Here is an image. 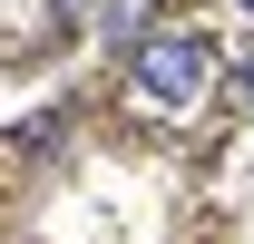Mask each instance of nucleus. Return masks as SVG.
Returning <instances> with one entry per match:
<instances>
[{
	"label": "nucleus",
	"mask_w": 254,
	"mask_h": 244,
	"mask_svg": "<svg viewBox=\"0 0 254 244\" xmlns=\"http://www.w3.org/2000/svg\"><path fill=\"white\" fill-rule=\"evenodd\" d=\"M205 78H215V49H205L195 30H157L147 49H137V88L157 98L166 118H186L195 98H205Z\"/></svg>",
	"instance_id": "1"
},
{
	"label": "nucleus",
	"mask_w": 254,
	"mask_h": 244,
	"mask_svg": "<svg viewBox=\"0 0 254 244\" xmlns=\"http://www.w3.org/2000/svg\"><path fill=\"white\" fill-rule=\"evenodd\" d=\"M245 98H254V59H245Z\"/></svg>",
	"instance_id": "2"
},
{
	"label": "nucleus",
	"mask_w": 254,
	"mask_h": 244,
	"mask_svg": "<svg viewBox=\"0 0 254 244\" xmlns=\"http://www.w3.org/2000/svg\"><path fill=\"white\" fill-rule=\"evenodd\" d=\"M235 10H254V0H235Z\"/></svg>",
	"instance_id": "3"
}]
</instances>
